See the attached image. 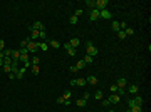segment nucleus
Instances as JSON below:
<instances>
[{
  "instance_id": "obj_1",
  "label": "nucleus",
  "mask_w": 151,
  "mask_h": 112,
  "mask_svg": "<svg viewBox=\"0 0 151 112\" xmlns=\"http://www.w3.org/2000/svg\"><path fill=\"white\" fill-rule=\"evenodd\" d=\"M86 50H87V55H91V57L97 55V47H96L92 42H87V44H86Z\"/></svg>"
},
{
  "instance_id": "obj_2",
  "label": "nucleus",
  "mask_w": 151,
  "mask_h": 112,
  "mask_svg": "<svg viewBox=\"0 0 151 112\" xmlns=\"http://www.w3.org/2000/svg\"><path fill=\"white\" fill-rule=\"evenodd\" d=\"M96 8L97 10H106L107 8V0H96Z\"/></svg>"
},
{
  "instance_id": "obj_3",
  "label": "nucleus",
  "mask_w": 151,
  "mask_h": 112,
  "mask_svg": "<svg viewBox=\"0 0 151 112\" xmlns=\"http://www.w3.org/2000/svg\"><path fill=\"white\" fill-rule=\"evenodd\" d=\"M128 104H129V107H131V106H143V97H141V95H136V97L131 99Z\"/></svg>"
},
{
  "instance_id": "obj_4",
  "label": "nucleus",
  "mask_w": 151,
  "mask_h": 112,
  "mask_svg": "<svg viewBox=\"0 0 151 112\" xmlns=\"http://www.w3.org/2000/svg\"><path fill=\"white\" fill-rule=\"evenodd\" d=\"M29 32H30V39H32L34 42H37V40H39V37H40V32H39V30L29 27Z\"/></svg>"
},
{
  "instance_id": "obj_5",
  "label": "nucleus",
  "mask_w": 151,
  "mask_h": 112,
  "mask_svg": "<svg viewBox=\"0 0 151 112\" xmlns=\"http://www.w3.org/2000/svg\"><path fill=\"white\" fill-rule=\"evenodd\" d=\"M97 18H101V12L97 10V8H92V10H91V13H89V20H92V22H94V20H97Z\"/></svg>"
},
{
  "instance_id": "obj_6",
  "label": "nucleus",
  "mask_w": 151,
  "mask_h": 112,
  "mask_svg": "<svg viewBox=\"0 0 151 112\" xmlns=\"http://www.w3.org/2000/svg\"><path fill=\"white\" fill-rule=\"evenodd\" d=\"M116 85L119 87V89H124V87L128 85V80H126L124 77H119V79H117V82H116Z\"/></svg>"
},
{
  "instance_id": "obj_7",
  "label": "nucleus",
  "mask_w": 151,
  "mask_h": 112,
  "mask_svg": "<svg viewBox=\"0 0 151 112\" xmlns=\"http://www.w3.org/2000/svg\"><path fill=\"white\" fill-rule=\"evenodd\" d=\"M30 27H32V28H35V30H39V32H44V28H45L42 22H34L32 25H30Z\"/></svg>"
},
{
  "instance_id": "obj_8",
  "label": "nucleus",
  "mask_w": 151,
  "mask_h": 112,
  "mask_svg": "<svg viewBox=\"0 0 151 112\" xmlns=\"http://www.w3.org/2000/svg\"><path fill=\"white\" fill-rule=\"evenodd\" d=\"M79 44H81V40H79L77 37H72V39L69 40V45H71L72 49H76V47H79Z\"/></svg>"
},
{
  "instance_id": "obj_9",
  "label": "nucleus",
  "mask_w": 151,
  "mask_h": 112,
  "mask_svg": "<svg viewBox=\"0 0 151 112\" xmlns=\"http://www.w3.org/2000/svg\"><path fill=\"white\" fill-rule=\"evenodd\" d=\"M109 102H111V104H117V102H121V95L112 94L111 97H109Z\"/></svg>"
},
{
  "instance_id": "obj_10",
  "label": "nucleus",
  "mask_w": 151,
  "mask_h": 112,
  "mask_svg": "<svg viewBox=\"0 0 151 112\" xmlns=\"http://www.w3.org/2000/svg\"><path fill=\"white\" fill-rule=\"evenodd\" d=\"M86 82L91 84V85H96V84H97V77H96V75H89V77L86 79Z\"/></svg>"
},
{
  "instance_id": "obj_11",
  "label": "nucleus",
  "mask_w": 151,
  "mask_h": 112,
  "mask_svg": "<svg viewBox=\"0 0 151 112\" xmlns=\"http://www.w3.org/2000/svg\"><path fill=\"white\" fill-rule=\"evenodd\" d=\"M39 50L47 52V50H49V44H47V42H40V40H39Z\"/></svg>"
},
{
  "instance_id": "obj_12",
  "label": "nucleus",
  "mask_w": 151,
  "mask_h": 112,
  "mask_svg": "<svg viewBox=\"0 0 151 112\" xmlns=\"http://www.w3.org/2000/svg\"><path fill=\"white\" fill-rule=\"evenodd\" d=\"M49 45L52 47V49H59V47H62V44H61V42H59V40H54V39H52V40L49 42Z\"/></svg>"
},
{
  "instance_id": "obj_13",
  "label": "nucleus",
  "mask_w": 151,
  "mask_h": 112,
  "mask_svg": "<svg viewBox=\"0 0 151 112\" xmlns=\"http://www.w3.org/2000/svg\"><path fill=\"white\" fill-rule=\"evenodd\" d=\"M101 17L102 18H112V13L106 8V10H101Z\"/></svg>"
},
{
  "instance_id": "obj_14",
  "label": "nucleus",
  "mask_w": 151,
  "mask_h": 112,
  "mask_svg": "<svg viewBox=\"0 0 151 112\" xmlns=\"http://www.w3.org/2000/svg\"><path fill=\"white\" fill-rule=\"evenodd\" d=\"M29 59H30L29 54H20V59H19V60H20V64H27V62H30Z\"/></svg>"
},
{
  "instance_id": "obj_15",
  "label": "nucleus",
  "mask_w": 151,
  "mask_h": 112,
  "mask_svg": "<svg viewBox=\"0 0 151 112\" xmlns=\"http://www.w3.org/2000/svg\"><path fill=\"white\" fill-rule=\"evenodd\" d=\"M12 60H19V59H20V50H19V49H17V50H12Z\"/></svg>"
},
{
  "instance_id": "obj_16",
  "label": "nucleus",
  "mask_w": 151,
  "mask_h": 112,
  "mask_svg": "<svg viewBox=\"0 0 151 112\" xmlns=\"http://www.w3.org/2000/svg\"><path fill=\"white\" fill-rule=\"evenodd\" d=\"M111 28L114 30V32H119V22H117V20H112L111 22Z\"/></svg>"
},
{
  "instance_id": "obj_17",
  "label": "nucleus",
  "mask_w": 151,
  "mask_h": 112,
  "mask_svg": "<svg viewBox=\"0 0 151 112\" xmlns=\"http://www.w3.org/2000/svg\"><path fill=\"white\" fill-rule=\"evenodd\" d=\"M82 60L86 62V65H87V64H92V62H94V57H91V55H87V54H86Z\"/></svg>"
},
{
  "instance_id": "obj_18",
  "label": "nucleus",
  "mask_w": 151,
  "mask_h": 112,
  "mask_svg": "<svg viewBox=\"0 0 151 112\" xmlns=\"http://www.w3.org/2000/svg\"><path fill=\"white\" fill-rule=\"evenodd\" d=\"M102 97H104V94H102V90H96V92H94V99H96V101H101Z\"/></svg>"
},
{
  "instance_id": "obj_19",
  "label": "nucleus",
  "mask_w": 151,
  "mask_h": 112,
  "mask_svg": "<svg viewBox=\"0 0 151 112\" xmlns=\"http://www.w3.org/2000/svg\"><path fill=\"white\" fill-rule=\"evenodd\" d=\"M128 90L131 92V94H138V92H139V85H131Z\"/></svg>"
},
{
  "instance_id": "obj_20",
  "label": "nucleus",
  "mask_w": 151,
  "mask_h": 112,
  "mask_svg": "<svg viewBox=\"0 0 151 112\" xmlns=\"http://www.w3.org/2000/svg\"><path fill=\"white\" fill-rule=\"evenodd\" d=\"M131 112H143V106H131Z\"/></svg>"
},
{
  "instance_id": "obj_21",
  "label": "nucleus",
  "mask_w": 151,
  "mask_h": 112,
  "mask_svg": "<svg viewBox=\"0 0 151 112\" xmlns=\"http://www.w3.org/2000/svg\"><path fill=\"white\" fill-rule=\"evenodd\" d=\"M87 84V82H86V79H76V85H81V87H84V85Z\"/></svg>"
},
{
  "instance_id": "obj_22",
  "label": "nucleus",
  "mask_w": 151,
  "mask_h": 112,
  "mask_svg": "<svg viewBox=\"0 0 151 112\" xmlns=\"http://www.w3.org/2000/svg\"><path fill=\"white\" fill-rule=\"evenodd\" d=\"M30 64H32V65H39V64H40V59H39L37 55H34L32 60H30Z\"/></svg>"
},
{
  "instance_id": "obj_23",
  "label": "nucleus",
  "mask_w": 151,
  "mask_h": 112,
  "mask_svg": "<svg viewBox=\"0 0 151 112\" xmlns=\"http://www.w3.org/2000/svg\"><path fill=\"white\" fill-rule=\"evenodd\" d=\"M76 67H77V70H82V69L86 67V62H84V60H79L77 64H76Z\"/></svg>"
},
{
  "instance_id": "obj_24",
  "label": "nucleus",
  "mask_w": 151,
  "mask_h": 112,
  "mask_svg": "<svg viewBox=\"0 0 151 112\" xmlns=\"http://www.w3.org/2000/svg\"><path fill=\"white\" fill-rule=\"evenodd\" d=\"M77 20H79V18L76 17V15H71V17H69V23H71V25H76Z\"/></svg>"
},
{
  "instance_id": "obj_25",
  "label": "nucleus",
  "mask_w": 151,
  "mask_h": 112,
  "mask_svg": "<svg viewBox=\"0 0 151 112\" xmlns=\"http://www.w3.org/2000/svg\"><path fill=\"white\" fill-rule=\"evenodd\" d=\"M62 97H64V99H66V101H69V99H71V97H72V92H71V90H66V92H64V94H62Z\"/></svg>"
},
{
  "instance_id": "obj_26",
  "label": "nucleus",
  "mask_w": 151,
  "mask_h": 112,
  "mask_svg": "<svg viewBox=\"0 0 151 112\" xmlns=\"http://www.w3.org/2000/svg\"><path fill=\"white\" fill-rule=\"evenodd\" d=\"M117 37H119V40H126L128 35L124 34V30H119V32H117Z\"/></svg>"
},
{
  "instance_id": "obj_27",
  "label": "nucleus",
  "mask_w": 151,
  "mask_h": 112,
  "mask_svg": "<svg viewBox=\"0 0 151 112\" xmlns=\"http://www.w3.org/2000/svg\"><path fill=\"white\" fill-rule=\"evenodd\" d=\"M76 104H77L79 107H84L86 104H87V101H84V99H77V101H76Z\"/></svg>"
},
{
  "instance_id": "obj_28",
  "label": "nucleus",
  "mask_w": 151,
  "mask_h": 112,
  "mask_svg": "<svg viewBox=\"0 0 151 112\" xmlns=\"http://www.w3.org/2000/svg\"><path fill=\"white\" fill-rule=\"evenodd\" d=\"M67 55H71V57H74L76 55V49H72V47H69V49H67Z\"/></svg>"
},
{
  "instance_id": "obj_29",
  "label": "nucleus",
  "mask_w": 151,
  "mask_h": 112,
  "mask_svg": "<svg viewBox=\"0 0 151 112\" xmlns=\"http://www.w3.org/2000/svg\"><path fill=\"white\" fill-rule=\"evenodd\" d=\"M86 5L89 7V8H96V2H92V0H87V2H86Z\"/></svg>"
},
{
  "instance_id": "obj_30",
  "label": "nucleus",
  "mask_w": 151,
  "mask_h": 112,
  "mask_svg": "<svg viewBox=\"0 0 151 112\" xmlns=\"http://www.w3.org/2000/svg\"><path fill=\"white\" fill-rule=\"evenodd\" d=\"M4 64L5 65H12V57H4Z\"/></svg>"
},
{
  "instance_id": "obj_31",
  "label": "nucleus",
  "mask_w": 151,
  "mask_h": 112,
  "mask_svg": "<svg viewBox=\"0 0 151 112\" xmlns=\"http://www.w3.org/2000/svg\"><path fill=\"white\" fill-rule=\"evenodd\" d=\"M124 34H126V35H134V28L128 27V28H126V30H124Z\"/></svg>"
},
{
  "instance_id": "obj_32",
  "label": "nucleus",
  "mask_w": 151,
  "mask_h": 112,
  "mask_svg": "<svg viewBox=\"0 0 151 112\" xmlns=\"http://www.w3.org/2000/svg\"><path fill=\"white\" fill-rule=\"evenodd\" d=\"M30 69H32V74H34V75H37V74H39V65H32Z\"/></svg>"
},
{
  "instance_id": "obj_33",
  "label": "nucleus",
  "mask_w": 151,
  "mask_h": 112,
  "mask_svg": "<svg viewBox=\"0 0 151 112\" xmlns=\"http://www.w3.org/2000/svg\"><path fill=\"white\" fill-rule=\"evenodd\" d=\"M2 69H4L5 72H9V74L12 72V65H5V64H4V65H2Z\"/></svg>"
},
{
  "instance_id": "obj_34",
  "label": "nucleus",
  "mask_w": 151,
  "mask_h": 112,
  "mask_svg": "<svg viewBox=\"0 0 151 112\" xmlns=\"http://www.w3.org/2000/svg\"><path fill=\"white\" fill-rule=\"evenodd\" d=\"M10 55H12L10 49H4V57H10Z\"/></svg>"
},
{
  "instance_id": "obj_35",
  "label": "nucleus",
  "mask_w": 151,
  "mask_h": 112,
  "mask_svg": "<svg viewBox=\"0 0 151 112\" xmlns=\"http://www.w3.org/2000/svg\"><path fill=\"white\" fill-rule=\"evenodd\" d=\"M74 15H76V17H81V15H82V10H81V8H77V10H76V12H74Z\"/></svg>"
},
{
  "instance_id": "obj_36",
  "label": "nucleus",
  "mask_w": 151,
  "mask_h": 112,
  "mask_svg": "<svg viewBox=\"0 0 151 112\" xmlns=\"http://www.w3.org/2000/svg\"><path fill=\"white\" fill-rule=\"evenodd\" d=\"M117 89H119V87H117L116 84H114V85H111V92H112V94H116V92H117Z\"/></svg>"
},
{
  "instance_id": "obj_37",
  "label": "nucleus",
  "mask_w": 151,
  "mask_h": 112,
  "mask_svg": "<svg viewBox=\"0 0 151 112\" xmlns=\"http://www.w3.org/2000/svg\"><path fill=\"white\" fill-rule=\"evenodd\" d=\"M4 49H5V42L0 39V52H4Z\"/></svg>"
},
{
  "instance_id": "obj_38",
  "label": "nucleus",
  "mask_w": 151,
  "mask_h": 112,
  "mask_svg": "<svg viewBox=\"0 0 151 112\" xmlns=\"http://www.w3.org/2000/svg\"><path fill=\"white\" fill-rule=\"evenodd\" d=\"M56 101H57V104H64V101H66V99H64V97L61 95V97H57Z\"/></svg>"
},
{
  "instance_id": "obj_39",
  "label": "nucleus",
  "mask_w": 151,
  "mask_h": 112,
  "mask_svg": "<svg viewBox=\"0 0 151 112\" xmlns=\"http://www.w3.org/2000/svg\"><path fill=\"white\" fill-rule=\"evenodd\" d=\"M89 97H91V94H89V92H84V95H82V99H84V101H87Z\"/></svg>"
},
{
  "instance_id": "obj_40",
  "label": "nucleus",
  "mask_w": 151,
  "mask_h": 112,
  "mask_svg": "<svg viewBox=\"0 0 151 112\" xmlns=\"http://www.w3.org/2000/svg\"><path fill=\"white\" fill-rule=\"evenodd\" d=\"M69 70H71V72H79V70H77V67H76V65H71V69H69Z\"/></svg>"
},
{
  "instance_id": "obj_41",
  "label": "nucleus",
  "mask_w": 151,
  "mask_h": 112,
  "mask_svg": "<svg viewBox=\"0 0 151 112\" xmlns=\"http://www.w3.org/2000/svg\"><path fill=\"white\" fill-rule=\"evenodd\" d=\"M20 47H27V40H22L20 42Z\"/></svg>"
},
{
  "instance_id": "obj_42",
  "label": "nucleus",
  "mask_w": 151,
  "mask_h": 112,
  "mask_svg": "<svg viewBox=\"0 0 151 112\" xmlns=\"http://www.w3.org/2000/svg\"><path fill=\"white\" fill-rule=\"evenodd\" d=\"M62 47H64V49H66V50H67V49H69L71 45H69V42H66V44H62Z\"/></svg>"
},
{
  "instance_id": "obj_43",
  "label": "nucleus",
  "mask_w": 151,
  "mask_h": 112,
  "mask_svg": "<svg viewBox=\"0 0 151 112\" xmlns=\"http://www.w3.org/2000/svg\"><path fill=\"white\" fill-rule=\"evenodd\" d=\"M102 104H104V106L107 107V106H109V104H111V102H109V99H106V101H102Z\"/></svg>"
},
{
  "instance_id": "obj_44",
  "label": "nucleus",
  "mask_w": 151,
  "mask_h": 112,
  "mask_svg": "<svg viewBox=\"0 0 151 112\" xmlns=\"http://www.w3.org/2000/svg\"><path fill=\"white\" fill-rule=\"evenodd\" d=\"M2 65H4V59H0V67H2Z\"/></svg>"
},
{
  "instance_id": "obj_45",
  "label": "nucleus",
  "mask_w": 151,
  "mask_h": 112,
  "mask_svg": "<svg viewBox=\"0 0 151 112\" xmlns=\"http://www.w3.org/2000/svg\"><path fill=\"white\" fill-rule=\"evenodd\" d=\"M0 59H4V52H0Z\"/></svg>"
},
{
  "instance_id": "obj_46",
  "label": "nucleus",
  "mask_w": 151,
  "mask_h": 112,
  "mask_svg": "<svg viewBox=\"0 0 151 112\" xmlns=\"http://www.w3.org/2000/svg\"><path fill=\"white\" fill-rule=\"evenodd\" d=\"M126 112H131V109H128V111H126Z\"/></svg>"
},
{
  "instance_id": "obj_47",
  "label": "nucleus",
  "mask_w": 151,
  "mask_h": 112,
  "mask_svg": "<svg viewBox=\"0 0 151 112\" xmlns=\"http://www.w3.org/2000/svg\"><path fill=\"white\" fill-rule=\"evenodd\" d=\"M109 112H116V111H109Z\"/></svg>"
}]
</instances>
